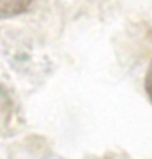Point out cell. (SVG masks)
Masks as SVG:
<instances>
[{
	"label": "cell",
	"mask_w": 152,
	"mask_h": 159,
	"mask_svg": "<svg viewBox=\"0 0 152 159\" xmlns=\"http://www.w3.org/2000/svg\"><path fill=\"white\" fill-rule=\"evenodd\" d=\"M145 89H146V93H148V97L152 103V65L149 66V71L146 74V80H145Z\"/></svg>",
	"instance_id": "2"
},
{
	"label": "cell",
	"mask_w": 152,
	"mask_h": 159,
	"mask_svg": "<svg viewBox=\"0 0 152 159\" xmlns=\"http://www.w3.org/2000/svg\"><path fill=\"white\" fill-rule=\"evenodd\" d=\"M33 0H0V19L12 18L28 9Z\"/></svg>",
	"instance_id": "1"
}]
</instances>
